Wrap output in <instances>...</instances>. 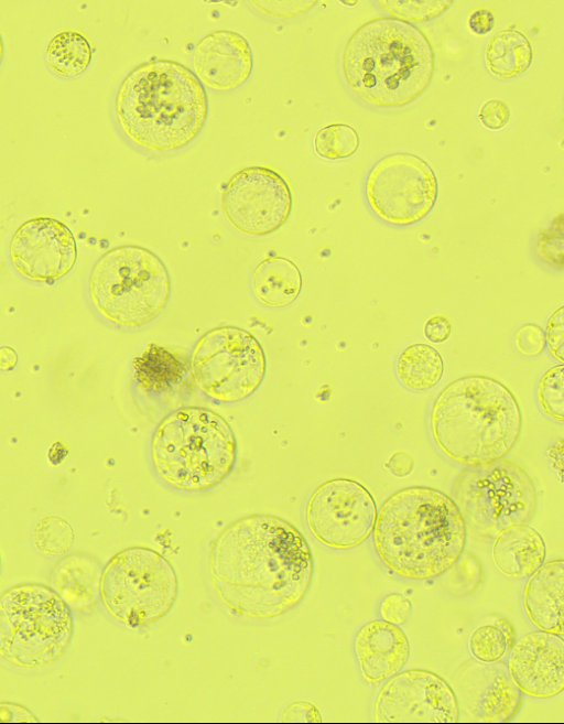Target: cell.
<instances>
[{
	"mask_svg": "<svg viewBox=\"0 0 564 724\" xmlns=\"http://www.w3.org/2000/svg\"><path fill=\"white\" fill-rule=\"evenodd\" d=\"M313 554L305 537L285 519L254 514L228 525L209 556L212 585L237 614L265 619L295 607L308 592Z\"/></svg>",
	"mask_w": 564,
	"mask_h": 724,
	"instance_id": "1",
	"label": "cell"
},
{
	"mask_svg": "<svg viewBox=\"0 0 564 724\" xmlns=\"http://www.w3.org/2000/svg\"><path fill=\"white\" fill-rule=\"evenodd\" d=\"M465 519L448 495L429 486L394 491L380 506L372 544L394 574L429 580L444 574L464 552Z\"/></svg>",
	"mask_w": 564,
	"mask_h": 724,
	"instance_id": "2",
	"label": "cell"
},
{
	"mask_svg": "<svg viewBox=\"0 0 564 724\" xmlns=\"http://www.w3.org/2000/svg\"><path fill=\"white\" fill-rule=\"evenodd\" d=\"M117 121L135 145L173 151L192 142L208 115V98L196 74L182 63L153 58L133 67L115 97Z\"/></svg>",
	"mask_w": 564,
	"mask_h": 724,
	"instance_id": "3",
	"label": "cell"
},
{
	"mask_svg": "<svg viewBox=\"0 0 564 724\" xmlns=\"http://www.w3.org/2000/svg\"><path fill=\"white\" fill-rule=\"evenodd\" d=\"M343 68L348 85L362 100L377 107H401L429 87L435 57L420 28L383 15L352 32L345 46Z\"/></svg>",
	"mask_w": 564,
	"mask_h": 724,
	"instance_id": "4",
	"label": "cell"
},
{
	"mask_svg": "<svg viewBox=\"0 0 564 724\" xmlns=\"http://www.w3.org/2000/svg\"><path fill=\"white\" fill-rule=\"evenodd\" d=\"M522 415L514 395L479 375L449 382L436 397L431 430L441 451L464 465L502 458L519 439Z\"/></svg>",
	"mask_w": 564,
	"mask_h": 724,
	"instance_id": "5",
	"label": "cell"
},
{
	"mask_svg": "<svg viewBox=\"0 0 564 724\" xmlns=\"http://www.w3.org/2000/svg\"><path fill=\"white\" fill-rule=\"evenodd\" d=\"M237 450L227 420L203 407L170 412L156 425L150 443L158 475L186 491H202L221 483L236 464Z\"/></svg>",
	"mask_w": 564,
	"mask_h": 724,
	"instance_id": "6",
	"label": "cell"
},
{
	"mask_svg": "<svg viewBox=\"0 0 564 724\" xmlns=\"http://www.w3.org/2000/svg\"><path fill=\"white\" fill-rule=\"evenodd\" d=\"M95 309L109 322L138 327L158 316L171 294L169 270L161 258L137 245L104 252L88 280Z\"/></svg>",
	"mask_w": 564,
	"mask_h": 724,
	"instance_id": "7",
	"label": "cell"
},
{
	"mask_svg": "<svg viewBox=\"0 0 564 724\" xmlns=\"http://www.w3.org/2000/svg\"><path fill=\"white\" fill-rule=\"evenodd\" d=\"M70 606L39 583L14 585L0 597V652L9 662L40 668L57 660L73 636Z\"/></svg>",
	"mask_w": 564,
	"mask_h": 724,
	"instance_id": "8",
	"label": "cell"
},
{
	"mask_svg": "<svg viewBox=\"0 0 564 724\" xmlns=\"http://www.w3.org/2000/svg\"><path fill=\"white\" fill-rule=\"evenodd\" d=\"M453 499L467 529L492 540L502 531L528 525L536 510L538 493L529 473L509 458L469 465L456 478Z\"/></svg>",
	"mask_w": 564,
	"mask_h": 724,
	"instance_id": "9",
	"label": "cell"
},
{
	"mask_svg": "<svg viewBox=\"0 0 564 724\" xmlns=\"http://www.w3.org/2000/svg\"><path fill=\"white\" fill-rule=\"evenodd\" d=\"M177 590L176 572L166 558L150 548L130 547L105 565L100 597L116 619L139 627L165 616Z\"/></svg>",
	"mask_w": 564,
	"mask_h": 724,
	"instance_id": "10",
	"label": "cell"
},
{
	"mask_svg": "<svg viewBox=\"0 0 564 724\" xmlns=\"http://www.w3.org/2000/svg\"><path fill=\"white\" fill-rule=\"evenodd\" d=\"M189 367L197 387L206 396L221 402H238L260 387L267 360L261 344L250 332L224 325L199 337Z\"/></svg>",
	"mask_w": 564,
	"mask_h": 724,
	"instance_id": "11",
	"label": "cell"
},
{
	"mask_svg": "<svg viewBox=\"0 0 564 724\" xmlns=\"http://www.w3.org/2000/svg\"><path fill=\"white\" fill-rule=\"evenodd\" d=\"M372 212L392 225H412L423 219L437 199V180L425 160L394 152L370 169L365 186Z\"/></svg>",
	"mask_w": 564,
	"mask_h": 724,
	"instance_id": "12",
	"label": "cell"
},
{
	"mask_svg": "<svg viewBox=\"0 0 564 724\" xmlns=\"http://www.w3.org/2000/svg\"><path fill=\"white\" fill-rule=\"evenodd\" d=\"M377 506L372 495L350 478H333L310 496L305 517L315 539L333 549H351L373 531Z\"/></svg>",
	"mask_w": 564,
	"mask_h": 724,
	"instance_id": "13",
	"label": "cell"
},
{
	"mask_svg": "<svg viewBox=\"0 0 564 724\" xmlns=\"http://www.w3.org/2000/svg\"><path fill=\"white\" fill-rule=\"evenodd\" d=\"M221 203L226 218L237 230L265 236L288 220L292 194L278 172L265 166H248L226 183Z\"/></svg>",
	"mask_w": 564,
	"mask_h": 724,
	"instance_id": "14",
	"label": "cell"
},
{
	"mask_svg": "<svg viewBox=\"0 0 564 724\" xmlns=\"http://www.w3.org/2000/svg\"><path fill=\"white\" fill-rule=\"evenodd\" d=\"M458 699L438 674L423 669L399 671L388 678L375 702L379 723H456Z\"/></svg>",
	"mask_w": 564,
	"mask_h": 724,
	"instance_id": "15",
	"label": "cell"
},
{
	"mask_svg": "<svg viewBox=\"0 0 564 724\" xmlns=\"http://www.w3.org/2000/svg\"><path fill=\"white\" fill-rule=\"evenodd\" d=\"M10 256L23 277L51 283L73 269L77 246L73 233L63 221L41 216L24 221L15 230Z\"/></svg>",
	"mask_w": 564,
	"mask_h": 724,
	"instance_id": "16",
	"label": "cell"
},
{
	"mask_svg": "<svg viewBox=\"0 0 564 724\" xmlns=\"http://www.w3.org/2000/svg\"><path fill=\"white\" fill-rule=\"evenodd\" d=\"M457 691L464 709L474 721L508 722L522 703V691L508 663L500 661L466 663L457 680Z\"/></svg>",
	"mask_w": 564,
	"mask_h": 724,
	"instance_id": "17",
	"label": "cell"
},
{
	"mask_svg": "<svg viewBox=\"0 0 564 724\" xmlns=\"http://www.w3.org/2000/svg\"><path fill=\"white\" fill-rule=\"evenodd\" d=\"M508 667L523 693L553 698L564 691V639L542 629L530 631L516 641Z\"/></svg>",
	"mask_w": 564,
	"mask_h": 724,
	"instance_id": "18",
	"label": "cell"
},
{
	"mask_svg": "<svg viewBox=\"0 0 564 724\" xmlns=\"http://www.w3.org/2000/svg\"><path fill=\"white\" fill-rule=\"evenodd\" d=\"M194 69L199 80L216 90H231L250 77L253 55L249 42L239 33L217 30L196 44Z\"/></svg>",
	"mask_w": 564,
	"mask_h": 724,
	"instance_id": "19",
	"label": "cell"
},
{
	"mask_svg": "<svg viewBox=\"0 0 564 724\" xmlns=\"http://www.w3.org/2000/svg\"><path fill=\"white\" fill-rule=\"evenodd\" d=\"M354 648L360 671L371 683L401 671L410 656L403 630L384 619L366 623L355 637Z\"/></svg>",
	"mask_w": 564,
	"mask_h": 724,
	"instance_id": "20",
	"label": "cell"
},
{
	"mask_svg": "<svg viewBox=\"0 0 564 724\" xmlns=\"http://www.w3.org/2000/svg\"><path fill=\"white\" fill-rule=\"evenodd\" d=\"M523 607L534 626L564 636V559L544 562L530 575Z\"/></svg>",
	"mask_w": 564,
	"mask_h": 724,
	"instance_id": "21",
	"label": "cell"
},
{
	"mask_svg": "<svg viewBox=\"0 0 564 724\" xmlns=\"http://www.w3.org/2000/svg\"><path fill=\"white\" fill-rule=\"evenodd\" d=\"M104 568L93 556L72 553L53 568V590L74 609L90 607L100 596Z\"/></svg>",
	"mask_w": 564,
	"mask_h": 724,
	"instance_id": "22",
	"label": "cell"
},
{
	"mask_svg": "<svg viewBox=\"0 0 564 724\" xmlns=\"http://www.w3.org/2000/svg\"><path fill=\"white\" fill-rule=\"evenodd\" d=\"M545 556L543 538L528 525L511 527L494 539V562L509 577L530 576L544 563Z\"/></svg>",
	"mask_w": 564,
	"mask_h": 724,
	"instance_id": "23",
	"label": "cell"
},
{
	"mask_svg": "<svg viewBox=\"0 0 564 724\" xmlns=\"http://www.w3.org/2000/svg\"><path fill=\"white\" fill-rule=\"evenodd\" d=\"M251 288L254 296L262 304L283 307L294 302L301 293V271L290 259L271 256L254 268Z\"/></svg>",
	"mask_w": 564,
	"mask_h": 724,
	"instance_id": "24",
	"label": "cell"
},
{
	"mask_svg": "<svg viewBox=\"0 0 564 724\" xmlns=\"http://www.w3.org/2000/svg\"><path fill=\"white\" fill-rule=\"evenodd\" d=\"M528 37L516 29L496 33L485 50L486 66L497 77L511 78L525 72L532 62Z\"/></svg>",
	"mask_w": 564,
	"mask_h": 724,
	"instance_id": "25",
	"label": "cell"
},
{
	"mask_svg": "<svg viewBox=\"0 0 564 724\" xmlns=\"http://www.w3.org/2000/svg\"><path fill=\"white\" fill-rule=\"evenodd\" d=\"M443 371L444 364L440 353L423 343L405 347L395 363L399 381L405 388L414 391H425L436 386Z\"/></svg>",
	"mask_w": 564,
	"mask_h": 724,
	"instance_id": "26",
	"label": "cell"
},
{
	"mask_svg": "<svg viewBox=\"0 0 564 724\" xmlns=\"http://www.w3.org/2000/svg\"><path fill=\"white\" fill-rule=\"evenodd\" d=\"M93 50L88 40L79 32L65 30L57 33L46 47L50 68L63 77H75L90 64Z\"/></svg>",
	"mask_w": 564,
	"mask_h": 724,
	"instance_id": "27",
	"label": "cell"
},
{
	"mask_svg": "<svg viewBox=\"0 0 564 724\" xmlns=\"http://www.w3.org/2000/svg\"><path fill=\"white\" fill-rule=\"evenodd\" d=\"M516 641L512 624L503 616L492 615L473 630L468 646L476 660L496 662L510 653Z\"/></svg>",
	"mask_w": 564,
	"mask_h": 724,
	"instance_id": "28",
	"label": "cell"
},
{
	"mask_svg": "<svg viewBox=\"0 0 564 724\" xmlns=\"http://www.w3.org/2000/svg\"><path fill=\"white\" fill-rule=\"evenodd\" d=\"M359 134L349 125L336 122L319 129L314 138V149L326 160H341L351 156L359 147Z\"/></svg>",
	"mask_w": 564,
	"mask_h": 724,
	"instance_id": "29",
	"label": "cell"
},
{
	"mask_svg": "<svg viewBox=\"0 0 564 724\" xmlns=\"http://www.w3.org/2000/svg\"><path fill=\"white\" fill-rule=\"evenodd\" d=\"M36 549L47 556L66 554L74 543L72 526L63 518L50 516L42 519L33 531Z\"/></svg>",
	"mask_w": 564,
	"mask_h": 724,
	"instance_id": "30",
	"label": "cell"
},
{
	"mask_svg": "<svg viewBox=\"0 0 564 724\" xmlns=\"http://www.w3.org/2000/svg\"><path fill=\"white\" fill-rule=\"evenodd\" d=\"M542 411L553 420L564 422V364L546 370L536 389Z\"/></svg>",
	"mask_w": 564,
	"mask_h": 724,
	"instance_id": "31",
	"label": "cell"
},
{
	"mask_svg": "<svg viewBox=\"0 0 564 724\" xmlns=\"http://www.w3.org/2000/svg\"><path fill=\"white\" fill-rule=\"evenodd\" d=\"M379 4L391 17L410 22L427 21L442 14L452 1H379Z\"/></svg>",
	"mask_w": 564,
	"mask_h": 724,
	"instance_id": "32",
	"label": "cell"
},
{
	"mask_svg": "<svg viewBox=\"0 0 564 724\" xmlns=\"http://www.w3.org/2000/svg\"><path fill=\"white\" fill-rule=\"evenodd\" d=\"M451 585L458 593H470L482 583V568L475 555L469 552L462 554L451 568Z\"/></svg>",
	"mask_w": 564,
	"mask_h": 724,
	"instance_id": "33",
	"label": "cell"
},
{
	"mask_svg": "<svg viewBox=\"0 0 564 724\" xmlns=\"http://www.w3.org/2000/svg\"><path fill=\"white\" fill-rule=\"evenodd\" d=\"M539 248L543 259L554 266H564V214L558 215L547 230L539 235Z\"/></svg>",
	"mask_w": 564,
	"mask_h": 724,
	"instance_id": "34",
	"label": "cell"
},
{
	"mask_svg": "<svg viewBox=\"0 0 564 724\" xmlns=\"http://www.w3.org/2000/svg\"><path fill=\"white\" fill-rule=\"evenodd\" d=\"M412 604L408 597L400 593H390L380 604L382 618L394 625L405 623L411 614Z\"/></svg>",
	"mask_w": 564,
	"mask_h": 724,
	"instance_id": "35",
	"label": "cell"
},
{
	"mask_svg": "<svg viewBox=\"0 0 564 724\" xmlns=\"http://www.w3.org/2000/svg\"><path fill=\"white\" fill-rule=\"evenodd\" d=\"M546 346L551 355L564 363V305L549 318L545 331Z\"/></svg>",
	"mask_w": 564,
	"mask_h": 724,
	"instance_id": "36",
	"label": "cell"
},
{
	"mask_svg": "<svg viewBox=\"0 0 564 724\" xmlns=\"http://www.w3.org/2000/svg\"><path fill=\"white\" fill-rule=\"evenodd\" d=\"M516 344L523 354L529 356L538 355L546 345L545 332L536 324H525L518 329Z\"/></svg>",
	"mask_w": 564,
	"mask_h": 724,
	"instance_id": "37",
	"label": "cell"
},
{
	"mask_svg": "<svg viewBox=\"0 0 564 724\" xmlns=\"http://www.w3.org/2000/svg\"><path fill=\"white\" fill-rule=\"evenodd\" d=\"M478 119L490 130L503 128L510 119V110L501 99L486 101L479 110Z\"/></svg>",
	"mask_w": 564,
	"mask_h": 724,
	"instance_id": "38",
	"label": "cell"
},
{
	"mask_svg": "<svg viewBox=\"0 0 564 724\" xmlns=\"http://www.w3.org/2000/svg\"><path fill=\"white\" fill-rule=\"evenodd\" d=\"M260 11L274 17H294L306 12L316 1H252Z\"/></svg>",
	"mask_w": 564,
	"mask_h": 724,
	"instance_id": "39",
	"label": "cell"
},
{
	"mask_svg": "<svg viewBox=\"0 0 564 724\" xmlns=\"http://www.w3.org/2000/svg\"><path fill=\"white\" fill-rule=\"evenodd\" d=\"M281 722L304 723L322 722L318 709L306 701H296L289 704L282 712Z\"/></svg>",
	"mask_w": 564,
	"mask_h": 724,
	"instance_id": "40",
	"label": "cell"
},
{
	"mask_svg": "<svg viewBox=\"0 0 564 724\" xmlns=\"http://www.w3.org/2000/svg\"><path fill=\"white\" fill-rule=\"evenodd\" d=\"M452 333V324L444 315L431 316L424 325V335L433 343L445 342Z\"/></svg>",
	"mask_w": 564,
	"mask_h": 724,
	"instance_id": "41",
	"label": "cell"
},
{
	"mask_svg": "<svg viewBox=\"0 0 564 724\" xmlns=\"http://www.w3.org/2000/svg\"><path fill=\"white\" fill-rule=\"evenodd\" d=\"M495 25V15L488 9H478L471 12L468 19L469 30L477 35L489 33Z\"/></svg>",
	"mask_w": 564,
	"mask_h": 724,
	"instance_id": "42",
	"label": "cell"
}]
</instances>
